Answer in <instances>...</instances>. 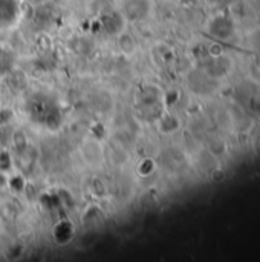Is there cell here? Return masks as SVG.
<instances>
[{
  "mask_svg": "<svg viewBox=\"0 0 260 262\" xmlns=\"http://www.w3.org/2000/svg\"><path fill=\"white\" fill-rule=\"evenodd\" d=\"M150 11L148 0H126L123 4V14L129 20H141Z\"/></svg>",
  "mask_w": 260,
  "mask_h": 262,
  "instance_id": "cell-1",
  "label": "cell"
},
{
  "mask_svg": "<svg viewBox=\"0 0 260 262\" xmlns=\"http://www.w3.org/2000/svg\"><path fill=\"white\" fill-rule=\"evenodd\" d=\"M19 7L16 0H0V25L10 26L17 20Z\"/></svg>",
  "mask_w": 260,
  "mask_h": 262,
  "instance_id": "cell-2",
  "label": "cell"
},
{
  "mask_svg": "<svg viewBox=\"0 0 260 262\" xmlns=\"http://www.w3.org/2000/svg\"><path fill=\"white\" fill-rule=\"evenodd\" d=\"M120 19H121V17H120L118 14L112 16V19H111V17H109V19L106 17V19L102 20V22H104L102 25L106 26V29H108L109 32H114V34H115V32H120V31H121V26H120V25H115L117 20H120Z\"/></svg>",
  "mask_w": 260,
  "mask_h": 262,
  "instance_id": "cell-3",
  "label": "cell"
},
{
  "mask_svg": "<svg viewBox=\"0 0 260 262\" xmlns=\"http://www.w3.org/2000/svg\"><path fill=\"white\" fill-rule=\"evenodd\" d=\"M13 166L11 156L7 152H0V172H8Z\"/></svg>",
  "mask_w": 260,
  "mask_h": 262,
  "instance_id": "cell-4",
  "label": "cell"
},
{
  "mask_svg": "<svg viewBox=\"0 0 260 262\" xmlns=\"http://www.w3.org/2000/svg\"><path fill=\"white\" fill-rule=\"evenodd\" d=\"M5 184H7V180H5V177L2 175V172H0V189H2Z\"/></svg>",
  "mask_w": 260,
  "mask_h": 262,
  "instance_id": "cell-5",
  "label": "cell"
}]
</instances>
